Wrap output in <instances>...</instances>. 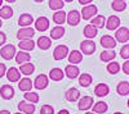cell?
<instances>
[{
    "mask_svg": "<svg viewBox=\"0 0 129 114\" xmlns=\"http://www.w3.org/2000/svg\"><path fill=\"white\" fill-rule=\"evenodd\" d=\"M97 13H98V8H97L94 4H89V5H84L83 9H81V18L85 19V20H89L92 18H94L97 16Z\"/></svg>",
    "mask_w": 129,
    "mask_h": 114,
    "instance_id": "6da1fadb",
    "label": "cell"
},
{
    "mask_svg": "<svg viewBox=\"0 0 129 114\" xmlns=\"http://www.w3.org/2000/svg\"><path fill=\"white\" fill-rule=\"evenodd\" d=\"M80 51H81V54H85V55H92L94 54V51H95V42L93 40H84L80 42Z\"/></svg>",
    "mask_w": 129,
    "mask_h": 114,
    "instance_id": "7a4b0ae2",
    "label": "cell"
},
{
    "mask_svg": "<svg viewBox=\"0 0 129 114\" xmlns=\"http://www.w3.org/2000/svg\"><path fill=\"white\" fill-rule=\"evenodd\" d=\"M17 54V50H16V46L12 45V44H7L2 48V50H0V55H2L3 59L5 60H10L13 59Z\"/></svg>",
    "mask_w": 129,
    "mask_h": 114,
    "instance_id": "3957f363",
    "label": "cell"
},
{
    "mask_svg": "<svg viewBox=\"0 0 129 114\" xmlns=\"http://www.w3.org/2000/svg\"><path fill=\"white\" fill-rule=\"evenodd\" d=\"M35 35V30L32 27H21L18 31H17V38L19 41L22 40H30Z\"/></svg>",
    "mask_w": 129,
    "mask_h": 114,
    "instance_id": "277c9868",
    "label": "cell"
},
{
    "mask_svg": "<svg viewBox=\"0 0 129 114\" xmlns=\"http://www.w3.org/2000/svg\"><path fill=\"white\" fill-rule=\"evenodd\" d=\"M115 40L121 44L128 42L129 41V30L126 27H119L115 32Z\"/></svg>",
    "mask_w": 129,
    "mask_h": 114,
    "instance_id": "5b68a950",
    "label": "cell"
},
{
    "mask_svg": "<svg viewBox=\"0 0 129 114\" xmlns=\"http://www.w3.org/2000/svg\"><path fill=\"white\" fill-rule=\"evenodd\" d=\"M49 85V80H48V76L44 74V73H40L38 74V77L35 78V82H34V87L36 90H45Z\"/></svg>",
    "mask_w": 129,
    "mask_h": 114,
    "instance_id": "8992f818",
    "label": "cell"
},
{
    "mask_svg": "<svg viewBox=\"0 0 129 114\" xmlns=\"http://www.w3.org/2000/svg\"><path fill=\"white\" fill-rule=\"evenodd\" d=\"M81 20V14L80 12H78V10H70L67 17H66V22L70 24V26H78L80 23Z\"/></svg>",
    "mask_w": 129,
    "mask_h": 114,
    "instance_id": "52a82bcc",
    "label": "cell"
},
{
    "mask_svg": "<svg viewBox=\"0 0 129 114\" xmlns=\"http://www.w3.org/2000/svg\"><path fill=\"white\" fill-rule=\"evenodd\" d=\"M94 104V100L92 96H83L79 99V104H78V108L79 110H83V112H87L89 110Z\"/></svg>",
    "mask_w": 129,
    "mask_h": 114,
    "instance_id": "ba28073f",
    "label": "cell"
},
{
    "mask_svg": "<svg viewBox=\"0 0 129 114\" xmlns=\"http://www.w3.org/2000/svg\"><path fill=\"white\" fill-rule=\"evenodd\" d=\"M69 55V48L66 45H58L53 51V58L54 60H62Z\"/></svg>",
    "mask_w": 129,
    "mask_h": 114,
    "instance_id": "9c48e42d",
    "label": "cell"
},
{
    "mask_svg": "<svg viewBox=\"0 0 129 114\" xmlns=\"http://www.w3.org/2000/svg\"><path fill=\"white\" fill-rule=\"evenodd\" d=\"M106 28L109 31H116L120 27V18L117 16H110L106 19Z\"/></svg>",
    "mask_w": 129,
    "mask_h": 114,
    "instance_id": "30bf717a",
    "label": "cell"
},
{
    "mask_svg": "<svg viewBox=\"0 0 129 114\" xmlns=\"http://www.w3.org/2000/svg\"><path fill=\"white\" fill-rule=\"evenodd\" d=\"M18 110L23 114H34L35 113V104L28 101H19L18 102Z\"/></svg>",
    "mask_w": 129,
    "mask_h": 114,
    "instance_id": "8fae6325",
    "label": "cell"
},
{
    "mask_svg": "<svg viewBox=\"0 0 129 114\" xmlns=\"http://www.w3.org/2000/svg\"><path fill=\"white\" fill-rule=\"evenodd\" d=\"M79 73H80V69H79L78 66H75V64H67L66 68H64V74H66V77L70 78V80L78 78Z\"/></svg>",
    "mask_w": 129,
    "mask_h": 114,
    "instance_id": "7c38bea8",
    "label": "cell"
},
{
    "mask_svg": "<svg viewBox=\"0 0 129 114\" xmlns=\"http://www.w3.org/2000/svg\"><path fill=\"white\" fill-rule=\"evenodd\" d=\"M100 42H101V45L105 48V49H107V50H112L115 46H116V40H115V37H112V36H110V35H103L102 37H101V40H100Z\"/></svg>",
    "mask_w": 129,
    "mask_h": 114,
    "instance_id": "4fadbf2b",
    "label": "cell"
},
{
    "mask_svg": "<svg viewBox=\"0 0 129 114\" xmlns=\"http://www.w3.org/2000/svg\"><path fill=\"white\" fill-rule=\"evenodd\" d=\"M34 23H35V30H38L39 32H45L49 28V19L47 17H39Z\"/></svg>",
    "mask_w": 129,
    "mask_h": 114,
    "instance_id": "5bb4252c",
    "label": "cell"
},
{
    "mask_svg": "<svg viewBox=\"0 0 129 114\" xmlns=\"http://www.w3.org/2000/svg\"><path fill=\"white\" fill-rule=\"evenodd\" d=\"M0 96L4 100H10L14 96V88L10 85H3L0 87Z\"/></svg>",
    "mask_w": 129,
    "mask_h": 114,
    "instance_id": "9a60e30c",
    "label": "cell"
},
{
    "mask_svg": "<svg viewBox=\"0 0 129 114\" xmlns=\"http://www.w3.org/2000/svg\"><path fill=\"white\" fill-rule=\"evenodd\" d=\"M7 78L9 82H18L21 80V72L19 69H17L16 67H10L8 70H7Z\"/></svg>",
    "mask_w": 129,
    "mask_h": 114,
    "instance_id": "2e32d148",
    "label": "cell"
},
{
    "mask_svg": "<svg viewBox=\"0 0 129 114\" xmlns=\"http://www.w3.org/2000/svg\"><path fill=\"white\" fill-rule=\"evenodd\" d=\"M94 94L98 98H105L110 94V87L106 84H98L94 87Z\"/></svg>",
    "mask_w": 129,
    "mask_h": 114,
    "instance_id": "e0dca14e",
    "label": "cell"
},
{
    "mask_svg": "<svg viewBox=\"0 0 129 114\" xmlns=\"http://www.w3.org/2000/svg\"><path fill=\"white\" fill-rule=\"evenodd\" d=\"M66 100L67 101H71V102H75L80 99V91L76 88V87H71L66 91Z\"/></svg>",
    "mask_w": 129,
    "mask_h": 114,
    "instance_id": "ac0fdd59",
    "label": "cell"
},
{
    "mask_svg": "<svg viewBox=\"0 0 129 114\" xmlns=\"http://www.w3.org/2000/svg\"><path fill=\"white\" fill-rule=\"evenodd\" d=\"M34 22H35V20H34V18H32L31 14H28V13H23V14H21V16H19L17 23H18L21 27H30V24H31V23H34Z\"/></svg>",
    "mask_w": 129,
    "mask_h": 114,
    "instance_id": "d6986e66",
    "label": "cell"
},
{
    "mask_svg": "<svg viewBox=\"0 0 129 114\" xmlns=\"http://www.w3.org/2000/svg\"><path fill=\"white\" fill-rule=\"evenodd\" d=\"M81 60H83L81 51H79V50H72V51H70V54H69V62H70V64L78 66L79 63H81Z\"/></svg>",
    "mask_w": 129,
    "mask_h": 114,
    "instance_id": "ffe728a7",
    "label": "cell"
},
{
    "mask_svg": "<svg viewBox=\"0 0 129 114\" xmlns=\"http://www.w3.org/2000/svg\"><path fill=\"white\" fill-rule=\"evenodd\" d=\"M36 44L40 50H48L52 46V38L48 36H40L36 41Z\"/></svg>",
    "mask_w": 129,
    "mask_h": 114,
    "instance_id": "44dd1931",
    "label": "cell"
},
{
    "mask_svg": "<svg viewBox=\"0 0 129 114\" xmlns=\"http://www.w3.org/2000/svg\"><path fill=\"white\" fill-rule=\"evenodd\" d=\"M32 81L28 78V77H25V78H21L19 81H18V88L21 90V91H23V92H28V91H31V88H32Z\"/></svg>",
    "mask_w": 129,
    "mask_h": 114,
    "instance_id": "7402d4cb",
    "label": "cell"
},
{
    "mask_svg": "<svg viewBox=\"0 0 129 114\" xmlns=\"http://www.w3.org/2000/svg\"><path fill=\"white\" fill-rule=\"evenodd\" d=\"M35 45H36V42L32 38H30V40H22V41H19V42H18V48L21 50H23V51H31V50H34L35 49Z\"/></svg>",
    "mask_w": 129,
    "mask_h": 114,
    "instance_id": "603a6c76",
    "label": "cell"
},
{
    "mask_svg": "<svg viewBox=\"0 0 129 114\" xmlns=\"http://www.w3.org/2000/svg\"><path fill=\"white\" fill-rule=\"evenodd\" d=\"M66 12H63V10H57V12H54V14H53V22H54L57 26H62L64 22H66Z\"/></svg>",
    "mask_w": 129,
    "mask_h": 114,
    "instance_id": "cb8c5ba5",
    "label": "cell"
},
{
    "mask_svg": "<svg viewBox=\"0 0 129 114\" xmlns=\"http://www.w3.org/2000/svg\"><path fill=\"white\" fill-rule=\"evenodd\" d=\"M97 32H98V28L97 27H94L93 24H87L84 27V31H83V34H84V36L87 37V38H89V40H92V38H94L95 36H97Z\"/></svg>",
    "mask_w": 129,
    "mask_h": 114,
    "instance_id": "d4e9b609",
    "label": "cell"
},
{
    "mask_svg": "<svg viewBox=\"0 0 129 114\" xmlns=\"http://www.w3.org/2000/svg\"><path fill=\"white\" fill-rule=\"evenodd\" d=\"M19 72H21V74H25L26 77L31 76L35 72V66L32 63H30V62L23 63V64H21V67H19Z\"/></svg>",
    "mask_w": 129,
    "mask_h": 114,
    "instance_id": "484cf974",
    "label": "cell"
},
{
    "mask_svg": "<svg viewBox=\"0 0 129 114\" xmlns=\"http://www.w3.org/2000/svg\"><path fill=\"white\" fill-rule=\"evenodd\" d=\"M116 92L120 96H126L129 95V82L128 81H121L116 86Z\"/></svg>",
    "mask_w": 129,
    "mask_h": 114,
    "instance_id": "4316f807",
    "label": "cell"
},
{
    "mask_svg": "<svg viewBox=\"0 0 129 114\" xmlns=\"http://www.w3.org/2000/svg\"><path fill=\"white\" fill-rule=\"evenodd\" d=\"M92 108H93V113H95V114H105L109 110V105H107V102H105V101L94 102Z\"/></svg>",
    "mask_w": 129,
    "mask_h": 114,
    "instance_id": "83f0119b",
    "label": "cell"
},
{
    "mask_svg": "<svg viewBox=\"0 0 129 114\" xmlns=\"http://www.w3.org/2000/svg\"><path fill=\"white\" fill-rule=\"evenodd\" d=\"M116 56V53L114 50H103L102 53L100 54V59L102 62H105V63H110V62H112Z\"/></svg>",
    "mask_w": 129,
    "mask_h": 114,
    "instance_id": "f1b7e54d",
    "label": "cell"
},
{
    "mask_svg": "<svg viewBox=\"0 0 129 114\" xmlns=\"http://www.w3.org/2000/svg\"><path fill=\"white\" fill-rule=\"evenodd\" d=\"M16 62L18 64H23V63H27V62H30L31 59V55L27 53V51H23V50H21L18 51V53L16 54Z\"/></svg>",
    "mask_w": 129,
    "mask_h": 114,
    "instance_id": "f546056e",
    "label": "cell"
},
{
    "mask_svg": "<svg viewBox=\"0 0 129 114\" xmlns=\"http://www.w3.org/2000/svg\"><path fill=\"white\" fill-rule=\"evenodd\" d=\"M93 82V78L89 73H81L79 76V85L81 87H89Z\"/></svg>",
    "mask_w": 129,
    "mask_h": 114,
    "instance_id": "4dcf8cb0",
    "label": "cell"
},
{
    "mask_svg": "<svg viewBox=\"0 0 129 114\" xmlns=\"http://www.w3.org/2000/svg\"><path fill=\"white\" fill-rule=\"evenodd\" d=\"M90 24H93V26L97 27V28H103L105 24H106V18H105V16L97 14L94 18L90 19Z\"/></svg>",
    "mask_w": 129,
    "mask_h": 114,
    "instance_id": "1f68e13d",
    "label": "cell"
},
{
    "mask_svg": "<svg viewBox=\"0 0 129 114\" xmlns=\"http://www.w3.org/2000/svg\"><path fill=\"white\" fill-rule=\"evenodd\" d=\"M64 32H66V31H64V28L62 26H56L54 28H52V31H50V38L52 40H58V38L63 37Z\"/></svg>",
    "mask_w": 129,
    "mask_h": 114,
    "instance_id": "d6a6232c",
    "label": "cell"
},
{
    "mask_svg": "<svg viewBox=\"0 0 129 114\" xmlns=\"http://www.w3.org/2000/svg\"><path fill=\"white\" fill-rule=\"evenodd\" d=\"M64 76V72L59 68H52L49 72V78L53 81H61Z\"/></svg>",
    "mask_w": 129,
    "mask_h": 114,
    "instance_id": "836d02e7",
    "label": "cell"
},
{
    "mask_svg": "<svg viewBox=\"0 0 129 114\" xmlns=\"http://www.w3.org/2000/svg\"><path fill=\"white\" fill-rule=\"evenodd\" d=\"M13 17V9L9 5H3L0 8V18L2 19H9Z\"/></svg>",
    "mask_w": 129,
    "mask_h": 114,
    "instance_id": "e575fe53",
    "label": "cell"
},
{
    "mask_svg": "<svg viewBox=\"0 0 129 114\" xmlns=\"http://www.w3.org/2000/svg\"><path fill=\"white\" fill-rule=\"evenodd\" d=\"M48 5L50 10H56L57 12V10H62L64 2L63 0H48Z\"/></svg>",
    "mask_w": 129,
    "mask_h": 114,
    "instance_id": "d590c367",
    "label": "cell"
},
{
    "mask_svg": "<svg viewBox=\"0 0 129 114\" xmlns=\"http://www.w3.org/2000/svg\"><path fill=\"white\" fill-rule=\"evenodd\" d=\"M111 8H112V10H115V12H123V10H125V8H126V3L121 2V0H112Z\"/></svg>",
    "mask_w": 129,
    "mask_h": 114,
    "instance_id": "8d00e7d4",
    "label": "cell"
},
{
    "mask_svg": "<svg viewBox=\"0 0 129 114\" xmlns=\"http://www.w3.org/2000/svg\"><path fill=\"white\" fill-rule=\"evenodd\" d=\"M23 98H25L26 101L32 102V104H36V102L39 101V99H40L36 92H32V91H28V92H26V94H23Z\"/></svg>",
    "mask_w": 129,
    "mask_h": 114,
    "instance_id": "74e56055",
    "label": "cell"
},
{
    "mask_svg": "<svg viewBox=\"0 0 129 114\" xmlns=\"http://www.w3.org/2000/svg\"><path fill=\"white\" fill-rule=\"evenodd\" d=\"M119 70H120V64L117 63V62L112 60L107 64V72H109L110 74H116V73H119Z\"/></svg>",
    "mask_w": 129,
    "mask_h": 114,
    "instance_id": "f35d334b",
    "label": "cell"
},
{
    "mask_svg": "<svg viewBox=\"0 0 129 114\" xmlns=\"http://www.w3.org/2000/svg\"><path fill=\"white\" fill-rule=\"evenodd\" d=\"M40 114H54V108L49 104H45L40 108Z\"/></svg>",
    "mask_w": 129,
    "mask_h": 114,
    "instance_id": "ab89813d",
    "label": "cell"
},
{
    "mask_svg": "<svg viewBox=\"0 0 129 114\" xmlns=\"http://www.w3.org/2000/svg\"><path fill=\"white\" fill-rule=\"evenodd\" d=\"M120 56L125 60L129 59V44H124L123 48L120 49Z\"/></svg>",
    "mask_w": 129,
    "mask_h": 114,
    "instance_id": "60d3db41",
    "label": "cell"
},
{
    "mask_svg": "<svg viewBox=\"0 0 129 114\" xmlns=\"http://www.w3.org/2000/svg\"><path fill=\"white\" fill-rule=\"evenodd\" d=\"M121 69H123V72H124L125 74H129V59H128V60H125L124 63H123Z\"/></svg>",
    "mask_w": 129,
    "mask_h": 114,
    "instance_id": "b9f144b4",
    "label": "cell"
},
{
    "mask_svg": "<svg viewBox=\"0 0 129 114\" xmlns=\"http://www.w3.org/2000/svg\"><path fill=\"white\" fill-rule=\"evenodd\" d=\"M7 73V67L4 63H0V78H3Z\"/></svg>",
    "mask_w": 129,
    "mask_h": 114,
    "instance_id": "7bdbcfd3",
    "label": "cell"
},
{
    "mask_svg": "<svg viewBox=\"0 0 129 114\" xmlns=\"http://www.w3.org/2000/svg\"><path fill=\"white\" fill-rule=\"evenodd\" d=\"M7 41V35L3 32V31H0V46H3Z\"/></svg>",
    "mask_w": 129,
    "mask_h": 114,
    "instance_id": "ee69618b",
    "label": "cell"
},
{
    "mask_svg": "<svg viewBox=\"0 0 129 114\" xmlns=\"http://www.w3.org/2000/svg\"><path fill=\"white\" fill-rule=\"evenodd\" d=\"M78 2H79L80 4H83V5H89L93 0H78Z\"/></svg>",
    "mask_w": 129,
    "mask_h": 114,
    "instance_id": "f6af8a7d",
    "label": "cell"
},
{
    "mask_svg": "<svg viewBox=\"0 0 129 114\" xmlns=\"http://www.w3.org/2000/svg\"><path fill=\"white\" fill-rule=\"evenodd\" d=\"M58 114H70V113H69V110H67V109H62V110H59V112H58Z\"/></svg>",
    "mask_w": 129,
    "mask_h": 114,
    "instance_id": "bcb514c9",
    "label": "cell"
},
{
    "mask_svg": "<svg viewBox=\"0 0 129 114\" xmlns=\"http://www.w3.org/2000/svg\"><path fill=\"white\" fill-rule=\"evenodd\" d=\"M0 114H10V113H9V110H5L4 109V110H0Z\"/></svg>",
    "mask_w": 129,
    "mask_h": 114,
    "instance_id": "7dc6e473",
    "label": "cell"
},
{
    "mask_svg": "<svg viewBox=\"0 0 129 114\" xmlns=\"http://www.w3.org/2000/svg\"><path fill=\"white\" fill-rule=\"evenodd\" d=\"M7 3H14V2H17V0H5Z\"/></svg>",
    "mask_w": 129,
    "mask_h": 114,
    "instance_id": "c3c4849f",
    "label": "cell"
},
{
    "mask_svg": "<svg viewBox=\"0 0 129 114\" xmlns=\"http://www.w3.org/2000/svg\"><path fill=\"white\" fill-rule=\"evenodd\" d=\"M34 2H36V3H43L44 0H34Z\"/></svg>",
    "mask_w": 129,
    "mask_h": 114,
    "instance_id": "681fc988",
    "label": "cell"
},
{
    "mask_svg": "<svg viewBox=\"0 0 129 114\" xmlns=\"http://www.w3.org/2000/svg\"><path fill=\"white\" fill-rule=\"evenodd\" d=\"M85 114H95V113H93V112H87Z\"/></svg>",
    "mask_w": 129,
    "mask_h": 114,
    "instance_id": "f907efd6",
    "label": "cell"
},
{
    "mask_svg": "<svg viewBox=\"0 0 129 114\" xmlns=\"http://www.w3.org/2000/svg\"><path fill=\"white\" fill-rule=\"evenodd\" d=\"M63 2H67V3H71V2H74V0H63Z\"/></svg>",
    "mask_w": 129,
    "mask_h": 114,
    "instance_id": "816d5d0a",
    "label": "cell"
},
{
    "mask_svg": "<svg viewBox=\"0 0 129 114\" xmlns=\"http://www.w3.org/2000/svg\"><path fill=\"white\" fill-rule=\"evenodd\" d=\"M3 6V0H0V8Z\"/></svg>",
    "mask_w": 129,
    "mask_h": 114,
    "instance_id": "f5cc1de1",
    "label": "cell"
},
{
    "mask_svg": "<svg viewBox=\"0 0 129 114\" xmlns=\"http://www.w3.org/2000/svg\"><path fill=\"white\" fill-rule=\"evenodd\" d=\"M3 26V22H2V18H0V27H2Z\"/></svg>",
    "mask_w": 129,
    "mask_h": 114,
    "instance_id": "db71d44e",
    "label": "cell"
},
{
    "mask_svg": "<svg viewBox=\"0 0 129 114\" xmlns=\"http://www.w3.org/2000/svg\"><path fill=\"white\" fill-rule=\"evenodd\" d=\"M114 114H123V113H120V112H115Z\"/></svg>",
    "mask_w": 129,
    "mask_h": 114,
    "instance_id": "11a10c76",
    "label": "cell"
},
{
    "mask_svg": "<svg viewBox=\"0 0 129 114\" xmlns=\"http://www.w3.org/2000/svg\"><path fill=\"white\" fill-rule=\"evenodd\" d=\"M16 114H23V113H21V112H18V113H16Z\"/></svg>",
    "mask_w": 129,
    "mask_h": 114,
    "instance_id": "9f6ffc18",
    "label": "cell"
},
{
    "mask_svg": "<svg viewBox=\"0 0 129 114\" xmlns=\"http://www.w3.org/2000/svg\"><path fill=\"white\" fill-rule=\"evenodd\" d=\"M128 106H129V99H128Z\"/></svg>",
    "mask_w": 129,
    "mask_h": 114,
    "instance_id": "6f0895ef",
    "label": "cell"
},
{
    "mask_svg": "<svg viewBox=\"0 0 129 114\" xmlns=\"http://www.w3.org/2000/svg\"><path fill=\"white\" fill-rule=\"evenodd\" d=\"M121 2H125V0H121Z\"/></svg>",
    "mask_w": 129,
    "mask_h": 114,
    "instance_id": "680465c9",
    "label": "cell"
}]
</instances>
